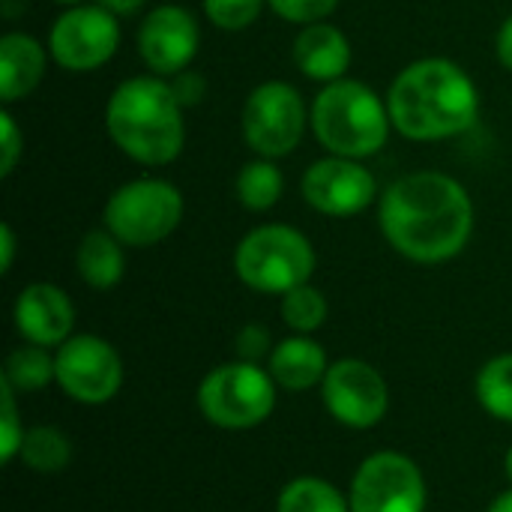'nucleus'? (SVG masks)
<instances>
[{
	"label": "nucleus",
	"instance_id": "obj_5",
	"mask_svg": "<svg viewBox=\"0 0 512 512\" xmlns=\"http://www.w3.org/2000/svg\"><path fill=\"white\" fill-rule=\"evenodd\" d=\"M315 246L291 225L270 222L252 228L234 249V273L258 294H288L315 273Z\"/></svg>",
	"mask_w": 512,
	"mask_h": 512
},
{
	"label": "nucleus",
	"instance_id": "obj_37",
	"mask_svg": "<svg viewBox=\"0 0 512 512\" xmlns=\"http://www.w3.org/2000/svg\"><path fill=\"white\" fill-rule=\"evenodd\" d=\"M54 3H60V6H78V3H84V0H54Z\"/></svg>",
	"mask_w": 512,
	"mask_h": 512
},
{
	"label": "nucleus",
	"instance_id": "obj_11",
	"mask_svg": "<svg viewBox=\"0 0 512 512\" xmlns=\"http://www.w3.org/2000/svg\"><path fill=\"white\" fill-rule=\"evenodd\" d=\"M54 366L60 390L81 405H105L123 387V360L117 348L90 333L69 336L57 348Z\"/></svg>",
	"mask_w": 512,
	"mask_h": 512
},
{
	"label": "nucleus",
	"instance_id": "obj_33",
	"mask_svg": "<svg viewBox=\"0 0 512 512\" xmlns=\"http://www.w3.org/2000/svg\"><path fill=\"white\" fill-rule=\"evenodd\" d=\"M0 246H3V258H0V270L9 273L12 270V261H15V231L12 225H0Z\"/></svg>",
	"mask_w": 512,
	"mask_h": 512
},
{
	"label": "nucleus",
	"instance_id": "obj_7",
	"mask_svg": "<svg viewBox=\"0 0 512 512\" xmlns=\"http://www.w3.org/2000/svg\"><path fill=\"white\" fill-rule=\"evenodd\" d=\"M276 381L258 363H225L204 375L198 387V408L216 429L246 432L261 426L276 408Z\"/></svg>",
	"mask_w": 512,
	"mask_h": 512
},
{
	"label": "nucleus",
	"instance_id": "obj_21",
	"mask_svg": "<svg viewBox=\"0 0 512 512\" xmlns=\"http://www.w3.org/2000/svg\"><path fill=\"white\" fill-rule=\"evenodd\" d=\"M0 378L9 381L15 393H36V390L48 387L51 381H57L54 354H48V348H42V345L27 342L6 357Z\"/></svg>",
	"mask_w": 512,
	"mask_h": 512
},
{
	"label": "nucleus",
	"instance_id": "obj_13",
	"mask_svg": "<svg viewBox=\"0 0 512 512\" xmlns=\"http://www.w3.org/2000/svg\"><path fill=\"white\" fill-rule=\"evenodd\" d=\"M303 201L330 219H351L375 204L378 180L360 159L345 156H324L312 162L300 180Z\"/></svg>",
	"mask_w": 512,
	"mask_h": 512
},
{
	"label": "nucleus",
	"instance_id": "obj_18",
	"mask_svg": "<svg viewBox=\"0 0 512 512\" xmlns=\"http://www.w3.org/2000/svg\"><path fill=\"white\" fill-rule=\"evenodd\" d=\"M327 369L330 363L324 348L312 336H300V333L282 339L267 360V372L273 375V381L291 393H306L324 384Z\"/></svg>",
	"mask_w": 512,
	"mask_h": 512
},
{
	"label": "nucleus",
	"instance_id": "obj_1",
	"mask_svg": "<svg viewBox=\"0 0 512 512\" xmlns=\"http://www.w3.org/2000/svg\"><path fill=\"white\" fill-rule=\"evenodd\" d=\"M384 240L414 264H447L474 234V201L444 171H411L393 180L378 201Z\"/></svg>",
	"mask_w": 512,
	"mask_h": 512
},
{
	"label": "nucleus",
	"instance_id": "obj_22",
	"mask_svg": "<svg viewBox=\"0 0 512 512\" xmlns=\"http://www.w3.org/2000/svg\"><path fill=\"white\" fill-rule=\"evenodd\" d=\"M276 512H351V504L333 483L321 477H297L279 492Z\"/></svg>",
	"mask_w": 512,
	"mask_h": 512
},
{
	"label": "nucleus",
	"instance_id": "obj_28",
	"mask_svg": "<svg viewBox=\"0 0 512 512\" xmlns=\"http://www.w3.org/2000/svg\"><path fill=\"white\" fill-rule=\"evenodd\" d=\"M267 6L288 24H318V21H327L336 9H339V0H267Z\"/></svg>",
	"mask_w": 512,
	"mask_h": 512
},
{
	"label": "nucleus",
	"instance_id": "obj_19",
	"mask_svg": "<svg viewBox=\"0 0 512 512\" xmlns=\"http://www.w3.org/2000/svg\"><path fill=\"white\" fill-rule=\"evenodd\" d=\"M75 267H78V276H81V282L87 288H93V291H111L114 285H120V279L126 273L123 243L108 228L87 231L81 237V243H78Z\"/></svg>",
	"mask_w": 512,
	"mask_h": 512
},
{
	"label": "nucleus",
	"instance_id": "obj_20",
	"mask_svg": "<svg viewBox=\"0 0 512 512\" xmlns=\"http://www.w3.org/2000/svg\"><path fill=\"white\" fill-rule=\"evenodd\" d=\"M282 192H285V174L276 165V159L258 156V159L246 162L234 180L237 201L252 213H264V210L276 207Z\"/></svg>",
	"mask_w": 512,
	"mask_h": 512
},
{
	"label": "nucleus",
	"instance_id": "obj_3",
	"mask_svg": "<svg viewBox=\"0 0 512 512\" xmlns=\"http://www.w3.org/2000/svg\"><path fill=\"white\" fill-rule=\"evenodd\" d=\"M183 105L162 75H135L120 81L105 105V129L132 162L159 168L174 162L186 144Z\"/></svg>",
	"mask_w": 512,
	"mask_h": 512
},
{
	"label": "nucleus",
	"instance_id": "obj_12",
	"mask_svg": "<svg viewBox=\"0 0 512 512\" xmlns=\"http://www.w3.org/2000/svg\"><path fill=\"white\" fill-rule=\"evenodd\" d=\"M324 405L330 417L348 429H375L390 408V387L384 375L366 360H336L330 363L321 384Z\"/></svg>",
	"mask_w": 512,
	"mask_h": 512
},
{
	"label": "nucleus",
	"instance_id": "obj_4",
	"mask_svg": "<svg viewBox=\"0 0 512 512\" xmlns=\"http://www.w3.org/2000/svg\"><path fill=\"white\" fill-rule=\"evenodd\" d=\"M309 126L330 156L363 162L387 147L393 120L387 99H381L369 84L339 78L324 84L315 96Z\"/></svg>",
	"mask_w": 512,
	"mask_h": 512
},
{
	"label": "nucleus",
	"instance_id": "obj_26",
	"mask_svg": "<svg viewBox=\"0 0 512 512\" xmlns=\"http://www.w3.org/2000/svg\"><path fill=\"white\" fill-rule=\"evenodd\" d=\"M204 3V15L213 27L228 30V33H240L246 27H252L267 0H201Z\"/></svg>",
	"mask_w": 512,
	"mask_h": 512
},
{
	"label": "nucleus",
	"instance_id": "obj_29",
	"mask_svg": "<svg viewBox=\"0 0 512 512\" xmlns=\"http://www.w3.org/2000/svg\"><path fill=\"white\" fill-rule=\"evenodd\" d=\"M24 156V132L15 123L12 111H0V177H9Z\"/></svg>",
	"mask_w": 512,
	"mask_h": 512
},
{
	"label": "nucleus",
	"instance_id": "obj_31",
	"mask_svg": "<svg viewBox=\"0 0 512 512\" xmlns=\"http://www.w3.org/2000/svg\"><path fill=\"white\" fill-rule=\"evenodd\" d=\"M168 81H171V90H174V96H177V102L183 108H195L207 96V78L201 72H195V69H183V72L171 75Z\"/></svg>",
	"mask_w": 512,
	"mask_h": 512
},
{
	"label": "nucleus",
	"instance_id": "obj_2",
	"mask_svg": "<svg viewBox=\"0 0 512 512\" xmlns=\"http://www.w3.org/2000/svg\"><path fill=\"white\" fill-rule=\"evenodd\" d=\"M387 108L399 135L411 141H447L477 123L480 90L459 63L423 57L393 78Z\"/></svg>",
	"mask_w": 512,
	"mask_h": 512
},
{
	"label": "nucleus",
	"instance_id": "obj_34",
	"mask_svg": "<svg viewBox=\"0 0 512 512\" xmlns=\"http://www.w3.org/2000/svg\"><path fill=\"white\" fill-rule=\"evenodd\" d=\"M93 3L105 6V9L114 12L117 18H120V15H132V12H138V9L144 6V0H93Z\"/></svg>",
	"mask_w": 512,
	"mask_h": 512
},
{
	"label": "nucleus",
	"instance_id": "obj_14",
	"mask_svg": "<svg viewBox=\"0 0 512 512\" xmlns=\"http://www.w3.org/2000/svg\"><path fill=\"white\" fill-rule=\"evenodd\" d=\"M135 45H138V57L153 75L171 78L189 69L198 54L201 45L198 18L180 3L153 6L138 24Z\"/></svg>",
	"mask_w": 512,
	"mask_h": 512
},
{
	"label": "nucleus",
	"instance_id": "obj_15",
	"mask_svg": "<svg viewBox=\"0 0 512 512\" xmlns=\"http://www.w3.org/2000/svg\"><path fill=\"white\" fill-rule=\"evenodd\" d=\"M12 321L24 342L42 348H60L72 336L75 306L63 288L51 282H33L15 297Z\"/></svg>",
	"mask_w": 512,
	"mask_h": 512
},
{
	"label": "nucleus",
	"instance_id": "obj_6",
	"mask_svg": "<svg viewBox=\"0 0 512 512\" xmlns=\"http://www.w3.org/2000/svg\"><path fill=\"white\" fill-rule=\"evenodd\" d=\"M183 210L186 201L171 180L138 177L111 192L102 210V222L123 246L147 249L177 231Z\"/></svg>",
	"mask_w": 512,
	"mask_h": 512
},
{
	"label": "nucleus",
	"instance_id": "obj_24",
	"mask_svg": "<svg viewBox=\"0 0 512 512\" xmlns=\"http://www.w3.org/2000/svg\"><path fill=\"white\" fill-rule=\"evenodd\" d=\"M477 402L495 420L512 423V354L489 360L477 375Z\"/></svg>",
	"mask_w": 512,
	"mask_h": 512
},
{
	"label": "nucleus",
	"instance_id": "obj_17",
	"mask_svg": "<svg viewBox=\"0 0 512 512\" xmlns=\"http://www.w3.org/2000/svg\"><path fill=\"white\" fill-rule=\"evenodd\" d=\"M48 51L39 39L21 30H9L0 36V99L3 105H15L27 99L45 78Z\"/></svg>",
	"mask_w": 512,
	"mask_h": 512
},
{
	"label": "nucleus",
	"instance_id": "obj_32",
	"mask_svg": "<svg viewBox=\"0 0 512 512\" xmlns=\"http://www.w3.org/2000/svg\"><path fill=\"white\" fill-rule=\"evenodd\" d=\"M495 54H498V63L512 72V15L504 18V24L498 27V36H495Z\"/></svg>",
	"mask_w": 512,
	"mask_h": 512
},
{
	"label": "nucleus",
	"instance_id": "obj_16",
	"mask_svg": "<svg viewBox=\"0 0 512 512\" xmlns=\"http://www.w3.org/2000/svg\"><path fill=\"white\" fill-rule=\"evenodd\" d=\"M294 63L309 81L333 84L351 69V42L330 21L306 24L294 36Z\"/></svg>",
	"mask_w": 512,
	"mask_h": 512
},
{
	"label": "nucleus",
	"instance_id": "obj_8",
	"mask_svg": "<svg viewBox=\"0 0 512 512\" xmlns=\"http://www.w3.org/2000/svg\"><path fill=\"white\" fill-rule=\"evenodd\" d=\"M309 117H312V108L306 105L303 93L294 84L273 78V81L258 84L246 96L240 129L255 156L282 159L300 147Z\"/></svg>",
	"mask_w": 512,
	"mask_h": 512
},
{
	"label": "nucleus",
	"instance_id": "obj_25",
	"mask_svg": "<svg viewBox=\"0 0 512 512\" xmlns=\"http://www.w3.org/2000/svg\"><path fill=\"white\" fill-rule=\"evenodd\" d=\"M327 297L315 288V285H300V288H291L288 294H282V303H279V315L282 321L300 333V336H312L315 330L324 327L327 321Z\"/></svg>",
	"mask_w": 512,
	"mask_h": 512
},
{
	"label": "nucleus",
	"instance_id": "obj_10",
	"mask_svg": "<svg viewBox=\"0 0 512 512\" xmlns=\"http://www.w3.org/2000/svg\"><path fill=\"white\" fill-rule=\"evenodd\" d=\"M348 504L351 512H426L423 471L405 453H375L357 468Z\"/></svg>",
	"mask_w": 512,
	"mask_h": 512
},
{
	"label": "nucleus",
	"instance_id": "obj_27",
	"mask_svg": "<svg viewBox=\"0 0 512 512\" xmlns=\"http://www.w3.org/2000/svg\"><path fill=\"white\" fill-rule=\"evenodd\" d=\"M21 441H24V429L15 408V390L9 381L0 378V462L3 465L21 456Z\"/></svg>",
	"mask_w": 512,
	"mask_h": 512
},
{
	"label": "nucleus",
	"instance_id": "obj_9",
	"mask_svg": "<svg viewBox=\"0 0 512 512\" xmlns=\"http://www.w3.org/2000/svg\"><path fill=\"white\" fill-rule=\"evenodd\" d=\"M120 48V18L99 3L66 6L48 33V54L66 72H93Z\"/></svg>",
	"mask_w": 512,
	"mask_h": 512
},
{
	"label": "nucleus",
	"instance_id": "obj_30",
	"mask_svg": "<svg viewBox=\"0 0 512 512\" xmlns=\"http://www.w3.org/2000/svg\"><path fill=\"white\" fill-rule=\"evenodd\" d=\"M273 339H270V330L267 327H261V324H246V327H240V333H237V339H234V351H237V360H243V363H264V360H270V354H273Z\"/></svg>",
	"mask_w": 512,
	"mask_h": 512
},
{
	"label": "nucleus",
	"instance_id": "obj_35",
	"mask_svg": "<svg viewBox=\"0 0 512 512\" xmlns=\"http://www.w3.org/2000/svg\"><path fill=\"white\" fill-rule=\"evenodd\" d=\"M489 512H512V489L510 492H504V495H498V498L492 501Z\"/></svg>",
	"mask_w": 512,
	"mask_h": 512
},
{
	"label": "nucleus",
	"instance_id": "obj_36",
	"mask_svg": "<svg viewBox=\"0 0 512 512\" xmlns=\"http://www.w3.org/2000/svg\"><path fill=\"white\" fill-rule=\"evenodd\" d=\"M504 471H507V480H510L512 486V447L507 450V456H504Z\"/></svg>",
	"mask_w": 512,
	"mask_h": 512
},
{
	"label": "nucleus",
	"instance_id": "obj_23",
	"mask_svg": "<svg viewBox=\"0 0 512 512\" xmlns=\"http://www.w3.org/2000/svg\"><path fill=\"white\" fill-rule=\"evenodd\" d=\"M21 459L36 474H60L72 459V441L54 426H33L24 432Z\"/></svg>",
	"mask_w": 512,
	"mask_h": 512
}]
</instances>
